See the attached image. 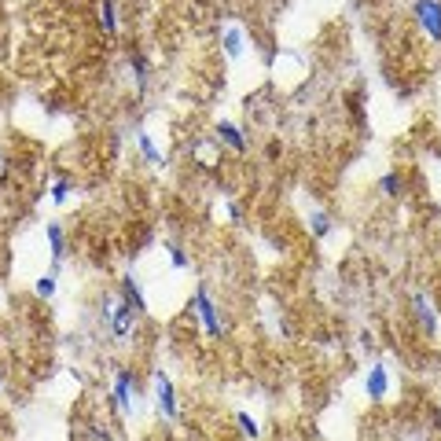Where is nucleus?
Listing matches in <instances>:
<instances>
[{"mask_svg": "<svg viewBox=\"0 0 441 441\" xmlns=\"http://www.w3.org/2000/svg\"><path fill=\"white\" fill-rule=\"evenodd\" d=\"M412 15H416L423 34H427L434 44H441V0H416Z\"/></svg>", "mask_w": 441, "mask_h": 441, "instance_id": "nucleus-1", "label": "nucleus"}, {"mask_svg": "<svg viewBox=\"0 0 441 441\" xmlns=\"http://www.w3.org/2000/svg\"><path fill=\"white\" fill-rule=\"evenodd\" d=\"M195 313H199V320H203V328H206L210 338H221V317H217V305H214V298H210L206 287L195 290Z\"/></svg>", "mask_w": 441, "mask_h": 441, "instance_id": "nucleus-2", "label": "nucleus"}, {"mask_svg": "<svg viewBox=\"0 0 441 441\" xmlns=\"http://www.w3.org/2000/svg\"><path fill=\"white\" fill-rule=\"evenodd\" d=\"M155 404H158V412L166 416V419H177V394H173V383H170V375L166 371H155Z\"/></svg>", "mask_w": 441, "mask_h": 441, "instance_id": "nucleus-3", "label": "nucleus"}, {"mask_svg": "<svg viewBox=\"0 0 441 441\" xmlns=\"http://www.w3.org/2000/svg\"><path fill=\"white\" fill-rule=\"evenodd\" d=\"M133 397H136V379L129 368H118V375H114V404L122 408V412L129 416L133 412Z\"/></svg>", "mask_w": 441, "mask_h": 441, "instance_id": "nucleus-4", "label": "nucleus"}, {"mask_svg": "<svg viewBox=\"0 0 441 441\" xmlns=\"http://www.w3.org/2000/svg\"><path fill=\"white\" fill-rule=\"evenodd\" d=\"M133 324H136V309L129 305V302H118L110 309V331L118 342H125L129 335H133Z\"/></svg>", "mask_w": 441, "mask_h": 441, "instance_id": "nucleus-5", "label": "nucleus"}, {"mask_svg": "<svg viewBox=\"0 0 441 441\" xmlns=\"http://www.w3.org/2000/svg\"><path fill=\"white\" fill-rule=\"evenodd\" d=\"M412 305H416V317H419L423 328H427V335H437L441 324H437V313H434V302H430L423 290H416V294H412Z\"/></svg>", "mask_w": 441, "mask_h": 441, "instance_id": "nucleus-6", "label": "nucleus"}, {"mask_svg": "<svg viewBox=\"0 0 441 441\" xmlns=\"http://www.w3.org/2000/svg\"><path fill=\"white\" fill-rule=\"evenodd\" d=\"M364 394H368V401H383V397L390 394V375H386L383 364H375V368L368 371V379H364Z\"/></svg>", "mask_w": 441, "mask_h": 441, "instance_id": "nucleus-7", "label": "nucleus"}, {"mask_svg": "<svg viewBox=\"0 0 441 441\" xmlns=\"http://www.w3.org/2000/svg\"><path fill=\"white\" fill-rule=\"evenodd\" d=\"M122 294H125L122 302H129V305L136 309V313H143V309H147V298H143V290H140V283H136V276H133V272L122 276Z\"/></svg>", "mask_w": 441, "mask_h": 441, "instance_id": "nucleus-8", "label": "nucleus"}, {"mask_svg": "<svg viewBox=\"0 0 441 441\" xmlns=\"http://www.w3.org/2000/svg\"><path fill=\"white\" fill-rule=\"evenodd\" d=\"M44 236H48V247H52V261L59 265V261L67 257V232H63V224L52 221V224L44 228Z\"/></svg>", "mask_w": 441, "mask_h": 441, "instance_id": "nucleus-9", "label": "nucleus"}, {"mask_svg": "<svg viewBox=\"0 0 441 441\" xmlns=\"http://www.w3.org/2000/svg\"><path fill=\"white\" fill-rule=\"evenodd\" d=\"M217 140H224L232 151H247V136H243V129L232 125V122H217Z\"/></svg>", "mask_w": 441, "mask_h": 441, "instance_id": "nucleus-10", "label": "nucleus"}, {"mask_svg": "<svg viewBox=\"0 0 441 441\" xmlns=\"http://www.w3.org/2000/svg\"><path fill=\"white\" fill-rule=\"evenodd\" d=\"M100 26H103L107 37L118 34V4H114V0H103L100 4Z\"/></svg>", "mask_w": 441, "mask_h": 441, "instance_id": "nucleus-11", "label": "nucleus"}, {"mask_svg": "<svg viewBox=\"0 0 441 441\" xmlns=\"http://www.w3.org/2000/svg\"><path fill=\"white\" fill-rule=\"evenodd\" d=\"M221 44H224L228 59H239V56H243V30H239V26H228L224 37H221Z\"/></svg>", "mask_w": 441, "mask_h": 441, "instance_id": "nucleus-12", "label": "nucleus"}, {"mask_svg": "<svg viewBox=\"0 0 441 441\" xmlns=\"http://www.w3.org/2000/svg\"><path fill=\"white\" fill-rule=\"evenodd\" d=\"M136 143H140V155H143V162H147V166H162V151L155 147L151 133H140V136H136Z\"/></svg>", "mask_w": 441, "mask_h": 441, "instance_id": "nucleus-13", "label": "nucleus"}, {"mask_svg": "<svg viewBox=\"0 0 441 441\" xmlns=\"http://www.w3.org/2000/svg\"><path fill=\"white\" fill-rule=\"evenodd\" d=\"M309 228H313V236L317 239H324V236H331V217L328 214H324V210H313V214H309Z\"/></svg>", "mask_w": 441, "mask_h": 441, "instance_id": "nucleus-14", "label": "nucleus"}, {"mask_svg": "<svg viewBox=\"0 0 441 441\" xmlns=\"http://www.w3.org/2000/svg\"><path fill=\"white\" fill-rule=\"evenodd\" d=\"M401 188H404L401 173H383V177H379V191L386 195V199H397V195H401Z\"/></svg>", "mask_w": 441, "mask_h": 441, "instance_id": "nucleus-15", "label": "nucleus"}, {"mask_svg": "<svg viewBox=\"0 0 441 441\" xmlns=\"http://www.w3.org/2000/svg\"><path fill=\"white\" fill-rule=\"evenodd\" d=\"M236 423H239V430H243V437H250V441H257V437H261V427H257V419H254V416H247V412H239V416H236Z\"/></svg>", "mask_w": 441, "mask_h": 441, "instance_id": "nucleus-16", "label": "nucleus"}, {"mask_svg": "<svg viewBox=\"0 0 441 441\" xmlns=\"http://www.w3.org/2000/svg\"><path fill=\"white\" fill-rule=\"evenodd\" d=\"M129 67H133L136 85H140V92H143V89H147V59H143L140 52H133V56H129Z\"/></svg>", "mask_w": 441, "mask_h": 441, "instance_id": "nucleus-17", "label": "nucleus"}, {"mask_svg": "<svg viewBox=\"0 0 441 441\" xmlns=\"http://www.w3.org/2000/svg\"><path fill=\"white\" fill-rule=\"evenodd\" d=\"M34 290L41 294V298H52V294H56V272H44L41 280H37V287H34Z\"/></svg>", "mask_w": 441, "mask_h": 441, "instance_id": "nucleus-18", "label": "nucleus"}, {"mask_svg": "<svg viewBox=\"0 0 441 441\" xmlns=\"http://www.w3.org/2000/svg\"><path fill=\"white\" fill-rule=\"evenodd\" d=\"M170 261H173V269H188L191 261H188V254H184V247H177V243H170Z\"/></svg>", "mask_w": 441, "mask_h": 441, "instance_id": "nucleus-19", "label": "nucleus"}, {"mask_svg": "<svg viewBox=\"0 0 441 441\" xmlns=\"http://www.w3.org/2000/svg\"><path fill=\"white\" fill-rule=\"evenodd\" d=\"M67 199H70V181H56V188H52V203L63 206Z\"/></svg>", "mask_w": 441, "mask_h": 441, "instance_id": "nucleus-20", "label": "nucleus"}, {"mask_svg": "<svg viewBox=\"0 0 441 441\" xmlns=\"http://www.w3.org/2000/svg\"><path fill=\"white\" fill-rule=\"evenodd\" d=\"M89 441H114V437L107 434V427H89Z\"/></svg>", "mask_w": 441, "mask_h": 441, "instance_id": "nucleus-21", "label": "nucleus"}, {"mask_svg": "<svg viewBox=\"0 0 441 441\" xmlns=\"http://www.w3.org/2000/svg\"><path fill=\"white\" fill-rule=\"evenodd\" d=\"M0 173H4V170H0Z\"/></svg>", "mask_w": 441, "mask_h": 441, "instance_id": "nucleus-22", "label": "nucleus"}]
</instances>
